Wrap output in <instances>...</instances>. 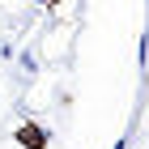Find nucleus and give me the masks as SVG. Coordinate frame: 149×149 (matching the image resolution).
I'll return each mask as SVG.
<instances>
[{
  "instance_id": "f257e3e1",
  "label": "nucleus",
  "mask_w": 149,
  "mask_h": 149,
  "mask_svg": "<svg viewBox=\"0 0 149 149\" xmlns=\"http://www.w3.org/2000/svg\"><path fill=\"white\" fill-rule=\"evenodd\" d=\"M13 141L22 149H47L51 145V128H43L38 119H22V124L13 128Z\"/></svg>"
},
{
  "instance_id": "f03ea898",
  "label": "nucleus",
  "mask_w": 149,
  "mask_h": 149,
  "mask_svg": "<svg viewBox=\"0 0 149 149\" xmlns=\"http://www.w3.org/2000/svg\"><path fill=\"white\" fill-rule=\"evenodd\" d=\"M22 68L26 72H38V56H34V51H22Z\"/></svg>"
},
{
  "instance_id": "7ed1b4c3",
  "label": "nucleus",
  "mask_w": 149,
  "mask_h": 149,
  "mask_svg": "<svg viewBox=\"0 0 149 149\" xmlns=\"http://www.w3.org/2000/svg\"><path fill=\"white\" fill-rule=\"evenodd\" d=\"M136 56H141V64L149 60V34H141V47H136Z\"/></svg>"
},
{
  "instance_id": "20e7f679",
  "label": "nucleus",
  "mask_w": 149,
  "mask_h": 149,
  "mask_svg": "<svg viewBox=\"0 0 149 149\" xmlns=\"http://www.w3.org/2000/svg\"><path fill=\"white\" fill-rule=\"evenodd\" d=\"M115 149H128V141H124V136H119V141H115Z\"/></svg>"
},
{
  "instance_id": "39448f33",
  "label": "nucleus",
  "mask_w": 149,
  "mask_h": 149,
  "mask_svg": "<svg viewBox=\"0 0 149 149\" xmlns=\"http://www.w3.org/2000/svg\"><path fill=\"white\" fill-rule=\"evenodd\" d=\"M47 4H51V9H56V4H60V0H47Z\"/></svg>"
},
{
  "instance_id": "423d86ee",
  "label": "nucleus",
  "mask_w": 149,
  "mask_h": 149,
  "mask_svg": "<svg viewBox=\"0 0 149 149\" xmlns=\"http://www.w3.org/2000/svg\"><path fill=\"white\" fill-rule=\"evenodd\" d=\"M34 4H47V0H34Z\"/></svg>"
}]
</instances>
